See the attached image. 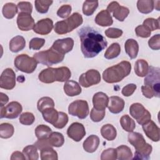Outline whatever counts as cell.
Listing matches in <instances>:
<instances>
[{
	"instance_id": "1",
	"label": "cell",
	"mask_w": 160,
	"mask_h": 160,
	"mask_svg": "<svg viewBox=\"0 0 160 160\" xmlns=\"http://www.w3.org/2000/svg\"><path fill=\"white\" fill-rule=\"evenodd\" d=\"M81 41V52L85 58L96 57L108 46L105 38L89 26H84L78 31Z\"/></svg>"
},
{
	"instance_id": "2",
	"label": "cell",
	"mask_w": 160,
	"mask_h": 160,
	"mask_svg": "<svg viewBox=\"0 0 160 160\" xmlns=\"http://www.w3.org/2000/svg\"><path fill=\"white\" fill-rule=\"evenodd\" d=\"M131 64L129 61H122L106 69L102 74L103 80L107 83H116L122 81L131 72Z\"/></svg>"
},
{
	"instance_id": "3",
	"label": "cell",
	"mask_w": 160,
	"mask_h": 160,
	"mask_svg": "<svg viewBox=\"0 0 160 160\" xmlns=\"http://www.w3.org/2000/svg\"><path fill=\"white\" fill-rule=\"evenodd\" d=\"M71 76L70 69L66 66L59 68H48L42 70L39 75V80L46 84L52 83L55 81L66 82Z\"/></svg>"
},
{
	"instance_id": "4",
	"label": "cell",
	"mask_w": 160,
	"mask_h": 160,
	"mask_svg": "<svg viewBox=\"0 0 160 160\" xmlns=\"http://www.w3.org/2000/svg\"><path fill=\"white\" fill-rule=\"evenodd\" d=\"M128 142L135 148L133 159H148L152 148L151 145L147 143L143 136L137 132H130L128 136Z\"/></svg>"
},
{
	"instance_id": "5",
	"label": "cell",
	"mask_w": 160,
	"mask_h": 160,
	"mask_svg": "<svg viewBox=\"0 0 160 160\" xmlns=\"http://www.w3.org/2000/svg\"><path fill=\"white\" fill-rule=\"evenodd\" d=\"M82 16L79 12H74L67 19L58 21L54 27V31L58 34H65L72 31L82 24Z\"/></svg>"
},
{
	"instance_id": "6",
	"label": "cell",
	"mask_w": 160,
	"mask_h": 160,
	"mask_svg": "<svg viewBox=\"0 0 160 160\" xmlns=\"http://www.w3.org/2000/svg\"><path fill=\"white\" fill-rule=\"evenodd\" d=\"M33 58L38 63L51 66L53 64L61 62L64 58V55L58 52L52 48H50L46 51L36 52L34 54Z\"/></svg>"
},
{
	"instance_id": "7",
	"label": "cell",
	"mask_w": 160,
	"mask_h": 160,
	"mask_svg": "<svg viewBox=\"0 0 160 160\" xmlns=\"http://www.w3.org/2000/svg\"><path fill=\"white\" fill-rule=\"evenodd\" d=\"M160 72L158 67L149 66V71L144 79V86L150 89L154 93V96H160Z\"/></svg>"
},
{
	"instance_id": "8",
	"label": "cell",
	"mask_w": 160,
	"mask_h": 160,
	"mask_svg": "<svg viewBox=\"0 0 160 160\" xmlns=\"http://www.w3.org/2000/svg\"><path fill=\"white\" fill-rule=\"evenodd\" d=\"M14 64L18 70L30 74L35 71L38 62L33 57H30L26 54H21L15 58Z\"/></svg>"
},
{
	"instance_id": "9",
	"label": "cell",
	"mask_w": 160,
	"mask_h": 160,
	"mask_svg": "<svg viewBox=\"0 0 160 160\" xmlns=\"http://www.w3.org/2000/svg\"><path fill=\"white\" fill-rule=\"evenodd\" d=\"M129 113L140 125H143L151 120V113L142 104L139 102H135L131 105L129 108Z\"/></svg>"
},
{
	"instance_id": "10",
	"label": "cell",
	"mask_w": 160,
	"mask_h": 160,
	"mask_svg": "<svg viewBox=\"0 0 160 160\" xmlns=\"http://www.w3.org/2000/svg\"><path fill=\"white\" fill-rule=\"evenodd\" d=\"M68 112L80 119L86 118L89 112L88 102L85 100H76L72 102L68 106Z\"/></svg>"
},
{
	"instance_id": "11",
	"label": "cell",
	"mask_w": 160,
	"mask_h": 160,
	"mask_svg": "<svg viewBox=\"0 0 160 160\" xmlns=\"http://www.w3.org/2000/svg\"><path fill=\"white\" fill-rule=\"evenodd\" d=\"M101 82L100 72L96 69H89L82 73L79 78L80 86L84 88H89Z\"/></svg>"
},
{
	"instance_id": "12",
	"label": "cell",
	"mask_w": 160,
	"mask_h": 160,
	"mask_svg": "<svg viewBox=\"0 0 160 160\" xmlns=\"http://www.w3.org/2000/svg\"><path fill=\"white\" fill-rule=\"evenodd\" d=\"M22 111L21 104L17 101H12L6 106L1 108V118L15 119L17 118Z\"/></svg>"
},
{
	"instance_id": "13",
	"label": "cell",
	"mask_w": 160,
	"mask_h": 160,
	"mask_svg": "<svg viewBox=\"0 0 160 160\" xmlns=\"http://www.w3.org/2000/svg\"><path fill=\"white\" fill-rule=\"evenodd\" d=\"M16 86V74L11 68L5 69L0 77V88L11 90Z\"/></svg>"
},
{
	"instance_id": "14",
	"label": "cell",
	"mask_w": 160,
	"mask_h": 160,
	"mask_svg": "<svg viewBox=\"0 0 160 160\" xmlns=\"http://www.w3.org/2000/svg\"><path fill=\"white\" fill-rule=\"evenodd\" d=\"M86 133L84 125L78 122L72 123L67 129L68 136L76 142L80 141L85 136Z\"/></svg>"
},
{
	"instance_id": "15",
	"label": "cell",
	"mask_w": 160,
	"mask_h": 160,
	"mask_svg": "<svg viewBox=\"0 0 160 160\" xmlns=\"http://www.w3.org/2000/svg\"><path fill=\"white\" fill-rule=\"evenodd\" d=\"M35 22L31 14L19 12L17 17V25L22 31H29L34 28Z\"/></svg>"
},
{
	"instance_id": "16",
	"label": "cell",
	"mask_w": 160,
	"mask_h": 160,
	"mask_svg": "<svg viewBox=\"0 0 160 160\" xmlns=\"http://www.w3.org/2000/svg\"><path fill=\"white\" fill-rule=\"evenodd\" d=\"M74 46V40L71 38H66L56 40L51 48L58 52L64 55L72 51Z\"/></svg>"
},
{
	"instance_id": "17",
	"label": "cell",
	"mask_w": 160,
	"mask_h": 160,
	"mask_svg": "<svg viewBox=\"0 0 160 160\" xmlns=\"http://www.w3.org/2000/svg\"><path fill=\"white\" fill-rule=\"evenodd\" d=\"M143 131L146 136L153 142H158L160 139L159 128L156 123L150 120L148 122L142 125Z\"/></svg>"
},
{
	"instance_id": "18",
	"label": "cell",
	"mask_w": 160,
	"mask_h": 160,
	"mask_svg": "<svg viewBox=\"0 0 160 160\" xmlns=\"http://www.w3.org/2000/svg\"><path fill=\"white\" fill-rule=\"evenodd\" d=\"M54 28L53 21L50 18H45L38 21L35 24L33 31L40 35H47L49 34Z\"/></svg>"
},
{
	"instance_id": "19",
	"label": "cell",
	"mask_w": 160,
	"mask_h": 160,
	"mask_svg": "<svg viewBox=\"0 0 160 160\" xmlns=\"http://www.w3.org/2000/svg\"><path fill=\"white\" fill-rule=\"evenodd\" d=\"M109 97L103 92H98L92 97L93 108L96 110L104 111L108 107Z\"/></svg>"
},
{
	"instance_id": "20",
	"label": "cell",
	"mask_w": 160,
	"mask_h": 160,
	"mask_svg": "<svg viewBox=\"0 0 160 160\" xmlns=\"http://www.w3.org/2000/svg\"><path fill=\"white\" fill-rule=\"evenodd\" d=\"M125 102L123 99L117 96H112L109 98L108 108L112 114L120 113L124 109Z\"/></svg>"
},
{
	"instance_id": "21",
	"label": "cell",
	"mask_w": 160,
	"mask_h": 160,
	"mask_svg": "<svg viewBox=\"0 0 160 160\" xmlns=\"http://www.w3.org/2000/svg\"><path fill=\"white\" fill-rule=\"evenodd\" d=\"M63 89L65 94L70 97L78 96L82 91L80 84L78 82L72 80L67 81L64 84Z\"/></svg>"
},
{
	"instance_id": "22",
	"label": "cell",
	"mask_w": 160,
	"mask_h": 160,
	"mask_svg": "<svg viewBox=\"0 0 160 160\" xmlns=\"http://www.w3.org/2000/svg\"><path fill=\"white\" fill-rule=\"evenodd\" d=\"M94 21L98 25L102 27L110 26L113 23V20L111 13L106 9L102 10L98 12L95 18Z\"/></svg>"
},
{
	"instance_id": "23",
	"label": "cell",
	"mask_w": 160,
	"mask_h": 160,
	"mask_svg": "<svg viewBox=\"0 0 160 160\" xmlns=\"http://www.w3.org/2000/svg\"><path fill=\"white\" fill-rule=\"evenodd\" d=\"M100 143V140L98 136L94 134L88 136L83 142L82 147L85 151L89 153H92L95 152Z\"/></svg>"
},
{
	"instance_id": "24",
	"label": "cell",
	"mask_w": 160,
	"mask_h": 160,
	"mask_svg": "<svg viewBox=\"0 0 160 160\" xmlns=\"http://www.w3.org/2000/svg\"><path fill=\"white\" fill-rule=\"evenodd\" d=\"M124 49L126 54L131 59H135L138 54L139 44L134 39H128L124 44Z\"/></svg>"
},
{
	"instance_id": "25",
	"label": "cell",
	"mask_w": 160,
	"mask_h": 160,
	"mask_svg": "<svg viewBox=\"0 0 160 160\" xmlns=\"http://www.w3.org/2000/svg\"><path fill=\"white\" fill-rule=\"evenodd\" d=\"M26 47V41L24 37L16 36L12 38L9 44V50L12 52H18L22 50Z\"/></svg>"
},
{
	"instance_id": "26",
	"label": "cell",
	"mask_w": 160,
	"mask_h": 160,
	"mask_svg": "<svg viewBox=\"0 0 160 160\" xmlns=\"http://www.w3.org/2000/svg\"><path fill=\"white\" fill-rule=\"evenodd\" d=\"M148 62L142 59H138L134 64V72L139 77H145L149 71Z\"/></svg>"
},
{
	"instance_id": "27",
	"label": "cell",
	"mask_w": 160,
	"mask_h": 160,
	"mask_svg": "<svg viewBox=\"0 0 160 160\" xmlns=\"http://www.w3.org/2000/svg\"><path fill=\"white\" fill-rule=\"evenodd\" d=\"M101 134L103 138L108 141H113L117 136L116 128L110 124H106L102 126L101 129Z\"/></svg>"
},
{
	"instance_id": "28",
	"label": "cell",
	"mask_w": 160,
	"mask_h": 160,
	"mask_svg": "<svg viewBox=\"0 0 160 160\" xmlns=\"http://www.w3.org/2000/svg\"><path fill=\"white\" fill-rule=\"evenodd\" d=\"M58 112L54 108H48L41 112L43 119L51 124H54L58 120Z\"/></svg>"
},
{
	"instance_id": "29",
	"label": "cell",
	"mask_w": 160,
	"mask_h": 160,
	"mask_svg": "<svg viewBox=\"0 0 160 160\" xmlns=\"http://www.w3.org/2000/svg\"><path fill=\"white\" fill-rule=\"evenodd\" d=\"M154 3L152 0H139L137 1V8L141 13L149 14L154 8Z\"/></svg>"
},
{
	"instance_id": "30",
	"label": "cell",
	"mask_w": 160,
	"mask_h": 160,
	"mask_svg": "<svg viewBox=\"0 0 160 160\" xmlns=\"http://www.w3.org/2000/svg\"><path fill=\"white\" fill-rule=\"evenodd\" d=\"M18 6L13 2L6 3L2 9V13L3 16L8 19H12L18 13Z\"/></svg>"
},
{
	"instance_id": "31",
	"label": "cell",
	"mask_w": 160,
	"mask_h": 160,
	"mask_svg": "<svg viewBox=\"0 0 160 160\" xmlns=\"http://www.w3.org/2000/svg\"><path fill=\"white\" fill-rule=\"evenodd\" d=\"M117 159L119 160H129L132 158V152L131 149L126 145H121L116 149Z\"/></svg>"
},
{
	"instance_id": "32",
	"label": "cell",
	"mask_w": 160,
	"mask_h": 160,
	"mask_svg": "<svg viewBox=\"0 0 160 160\" xmlns=\"http://www.w3.org/2000/svg\"><path fill=\"white\" fill-rule=\"evenodd\" d=\"M48 139L51 146L59 148L64 143V138L63 135L59 132H52Z\"/></svg>"
},
{
	"instance_id": "33",
	"label": "cell",
	"mask_w": 160,
	"mask_h": 160,
	"mask_svg": "<svg viewBox=\"0 0 160 160\" xmlns=\"http://www.w3.org/2000/svg\"><path fill=\"white\" fill-rule=\"evenodd\" d=\"M121 53V46L119 43L111 44L104 53V58L107 59H112L119 56Z\"/></svg>"
},
{
	"instance_id": "34",
	"label": "cell",
	"mask_w": 160,
	"mask_h": 160,
	"mask_svg": "<svg viewBox=\"0 0 160 160\" xmlns=\"http://www.w3.org/2000/svg\"><path fill=\"white\" fill-rule=\"evenodd\" d=\"M120 124L122 129L128 132H132L136 128L135 121L128 114L123 115L120 119Z\"/></svg>"
},
{
	"instance_id": "35",
	"label": "cell",
	"mask_w": 160,
	"mask_h": 160,
	"mask_svg": "<svg viewBox=\"0 0 160 160\" xmlns=\"http://www.w3.org/2000/svg\"><path fill=\"white\" fill-rule=\"evenodd\" d=\"M40 157L41 160H58L57 152L51 146L46 147L41 150Z\"/></svg>"
},
{
	"instance_id": "36",
	"label": "cell",
	"mask_w": 160,
	"mask_h": 160,
	"mask_svg": "<svg viewBox=\"0 0 160 160\" xmlns=\"http://www.w3.org/2000/svg\"><path fill=\"white\" fill-rule=\"evenodd\" d=\"M14 132V126L9 123L4 122L0 125V137L2 139H8L12 136Z\"/></svg>"
},
{
	"instance_id": "37",
	"label": "cell",
	"mask_w": 160,
	"mask_h": 160,
	"mask_svg": "<svg viewBox=\"0 0 160 160\" xmlns=\"http://www.w3.org/2000/svg\"><path fill=\"white\" fill-rule=\"evenodd\" d=\"M35 135L38 139H47L52 132V129L44 124L38 125L35 129Z\"/></svg>"
},
{
	"instance_id": "38",
	"label": "cell",
	"mask_w": 160,
	"mask_h": 160,
	"mask_svg": "<svg viewBox=\"0 0 160 160\" xmlns=\"http://www.w3.org/2000/svg\"><path fill=\"white\" fill-rule=\"evenodd\" d=\"M22 152L28 160H38L39 159L38 148L34 144L28 145L24 148Z\"/></svg>"
},
{
	"instance_id": "39",
	"label": "cell",
	"mask_w": 160,
	"mask_h": 160,
	"mask_svg": "<svg viewBox=\"0 0 160 160\" xmlns=\"http://www.w3.org/2000/svg\"><path fill=\"white\" fill-rule=\"evenodd\" d=\"M98 1H85L82 5V12L86 16H89L93 14L97 8L98 7Z\"/></svg>"
},
{
	"instance_id": "40",
	"label": "cell",
	"mask_w": 160,
	"mask_h": 160,
	"mask_svg": "<svg viewBox=\"0 0 160 160\" xmlns=\"http://www.w3.org/2000/svg\"><path fill=\"white\" fill-rule=\"evenodd\" d=\"M129 14V10L128 8L119 5L112 12V16L115 19L119 21H124Z\"/></svg>"
},
{
	"instance_id": "41",
	"label": "cell",
	"mask_w": 160,
	"mask_h": 160,
	"mask_svg": "<svg viewBox=\"0 0 160 160\" xmlns=\"http://www.w3.org/2000/svg\"><path fill=\"white\" fill-rule=\"evenodd\" d=\"M53 1L51 0H36L34 1L35 8L40 14L47 13Z\"/></svg>"
},
{
	"instance_id": "42",
	"label": "cell",
	"mask_w": 160,
	"mask_h": 160,
	"mask_svg": "<svg viewBox=\"0 0 160 160\" xmlns=\"http://www.w3.org/2000/svg\"><path fill=\"white\" fill-rule=\"evenodd\" d=\"M37 108L38 111L41 112L48 108H54V102L50 97H42L38 101Z\"/></svg>"
},
{
	"instance_id": "43",
	"label": "cell",
	"mask_w": 160,
	"mask_h": 160,
	"mask_svg": "<svg viewBox=\"0 0 160 160\" xmlns=\"http://www.w3.org/2000/svg\"><path fill=\"white\" fill-rule=\"evenodd\" d=\"M19 121V122L23 125L30 126L34 123L35 121V117L32 112H25L20 115Z\"/></svg>"
},
{
	"instance_id": "44",
	"label": "cell",
	"mask_w": 160,
	"mask_h": 160,
	"mask_svg": "<svg viewBox=\"0 0 160 160\" xmlns=\"http://www.w3.org/2000/svg\"><path fill=\"white\" fill-rule=\"evenodd\" d=\"M58 114V119L56 122L54 124H52V126L57 129H62L68 122V116L64 112L59 111Z\"/></svg>"
},
{
	"instance_id": "45",
	"label": "cell",
	"mask_w": 160,
	"mask_h": 160,
	"mask_svg": "<svg viewBox=\"0 0 160 160\" xmlns=\"http://www.w3.org/2000/svg\"><path fill=\"white\" fill-rule=\"evenodd\" d=\"M143 25L148 27L151 31H154L160 28V22L159 18L154 19L152 18H149L146 19L143 21Z\"/></svg>"
},
{
	"instance_id": "46",
	"label": "cell",
	"mask_w": 160,
	"mask_h": 160,
	"mask_svg": "<svg viewBox=\"0 0 160 160\" xmlns=\"http://www.w3.org/2000/svg\"><path fill=\"white\" fill-rule=\"evenodd\" d=\"M117 159L116 150L114 148H108L104 150L101 155V160H116Z\"/></svg>"
},
{
	"instance_id": "47",
	"label": "cell",
	"mask_w": 160,
	"mask_h": 160,
	"mask_svg": "<svg viewBox=\"0 0 160 160\" xmlns=\"http://www.w3.org/2000/svg\"><path fill=\"white\" fill-rule=\"evenodd\" d=\"M135 32L137 36L142 38H149L150 37L151 34V31H150V29L143 24L138 26L135 28Z\"/></svg>"
},
{
	"instance_id": "48",
	"label": "cell",
	"mask_w": 160,
	"mask_h": 160,
	"mask_svg": "<svg viewBox=\"0 0 160 160\" xmlns=\"http://www.w3.org/2000/svg\"><path fill=\"white\" fill-rule=\"evenodd\" d=\"M45 40L43 38H34L29 43V48L32 50H39L44 44Z\"/></svg>"
},
{
	"instance_id": "49",
	"label": "cell",
	"mask_w": 160,
	"mask_h": 160,
	"mask_svg": "<svg viewBox=\"0 0 160 160\" xmlns=\"http://www.w3.org/2000/svg\"><path fill=\"white\" fill-rule=\"evenodd\" d=\"M105 114H106L105 110L99 111V110H96L93 108L91 109L90 112V118L93 122H100L104 119L105 116Z\"/></svg>"
},
{
	"instance_id": "50",
	"label": "cell",
	"mask_w": 160,
	"mask_h": 160,
	"mask_svg": "<svg viewBox=\"0 0 160 160\" xmlns=\"http://www.w3.org/2000/svg\"><path fill=\"white\" fill-rule=\"evenodd\" d=\"M105 35L111 39H116L120 38L122 35V31L119 28H109L107 29L105 32Z\"/></svg>"
},
{
	"instance_id": "51",
	"label": "cell",
	"mask_w": 160,
	"mask_h": 160,
	"mask_svg": "<svg viewBox=\"0 0 160 160\" xmlns=\"http://www.w3.org/2000/svg\"><path fill=\"white\" fill-rule=\"evenodd\" d=\"M71 10L72 8L71 5L64 4L58 9L57 11V15L61 18H66L70 15Z\"/></svg>"
},
{
	"instance_id": "52",
	"label": "cell",
	"mask_w": 160,
	"mask_h": 160,
	"mask_svg": "<svg viewBox=\"0 0 160 160\" xmlns=\"http://www.w3.org/2000/svg\"><path fill=\"white\" fill-rule=\"evenodd\" d=\"M148 45L152 50H159L160 49V34H157L152 36L148 41Z\"/></svg>"
},
{
	"instance_id": "53",
	"label": "cell",
	"mask_w": 160,
	"mask_h": 160,
	"mask_svg": "<svg viewBox=\"0 0 160 160\" xmlns=\"http://www.w3.org/2000/svg\"><path fill=\"white\" fill-rule=\"evenodd\" d=\"M18 8L22 12H25L31 14L32 11V6L30 2L28 1H21L17 4Z\"/></svg>"
},
{
	"instance_id": "54",
	"label": "cell",
	"mask_w": 160,
	"mask_h": 160,
	"mask_svg": "<svg viewBox=\"0 0 160 160\" xmlns=\"http://www.w3.org/2000/svg\"><path fill=\"white\" fill-rule=\"evenodd\" d=\"M137 88V86L135 84L131 83L126 85L122 89L121 93L123 96L126 97H129L131 96L136 91Z\"/></svg>"
},
{
	"instance_id": "55",
	"label": "cell",
	"mask_w": 160,
	"mask_h": 160,
	"mask_svg": "<svg viewBox=\"0 0 160 160\" xmlns=\"http://www.w3.org/2000/svg\"><path fill=\"white\" fill-rule=\"evenodd\" d=\"M34 145L39 150H41L42 149L48 147V146H51L49 141H48V139H38L34 144Z\"/></svg>"
},
{
	"instance_id": "56",
	"label": "cell",
	"mask_w": 160,
	"mask_h": 160,
	"mask_svg": "<svg viewBox=\"0 0 160 160\" xmlns=\"http://www.w3.org/2000/svg\"><path fill=\"white\" fill-rule=\"evenodd\" d=\"M10 159H11V160H16V159L25 160V159H26V158L24 154H23V152L22 153L21 152L18 151L13 152L11 154V156Z\"/></svg>"
},
{
	"instance_id": "57",
	"label": "cell",
	"mask_w": 160,
	"mask_h": 160,
	"mask_svg": "<svg viewBox=\"0 0 160 160\" xmlns=\"http://www.w3.org/2000/svg\"><path fill=\"white\" fill-rule=\"evenodd\" d=\"M9 101V98L8 96L3 93V92H0V106L1 108L5 106V104Z\"/></svg>"
},
{
	"instance_id": "58",
	"label": "cell",
	"mask_w": 160,
	"mask_h": 160,
	"mask_svg": "<svg viewBox=\"0 0 160 160\" xmlns=\"http://www.w3.org/2000/svg\"><path fill=\"white\" fill-rule=\"evenodd\" d=\"M119 5V4L118 3V2H117V1H112L111 2H110V3L108 4L106 10H107L108 12H109L110 13H111V12H112L114 11V9H115Z\"/></svg>"
}]
</instances>
